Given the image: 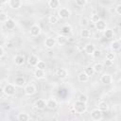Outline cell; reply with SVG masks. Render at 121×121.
Returning <instances> with one entry per match:
<instances>
[{
  "label": "cell",
  "mask_w": 121,
  "mask_h": 121,
  "mask_svg": "<svg viewBox=\"0 0 121 121\" xmlns=\"http://www.w3.org/2000/svg\"><path fill=\"white\" fill-rule=\"evenodd\" d=\"M58 16L60 19H68L71 16V11L68 8H60L58 11Z\"/></svg>",
  "instance_id": "5"
},
{
  "label": "cell",
  "mask_w": 121,
  "mask_h": 121,
  "mask_svg": "<svg viewBox=\"0 0 121 121\" xmlns=\"http://www.w3.org/2000/svg\"><path fill=\"white\" fill-rule=\"evenodd\" d=\"M114 58H115V55H114V53H112V52L107 53V55H106V59H108V60H114Z\"/></svg>",
  "instance_id": "40"
},
{
  "label": "cell",
  "mask_w": 121,
  "mask_h": 121,
  "mask_svg": "<svg viewBox=\"0 0 121 121\" xmlns=\"http://www.w3.org/2000/svg\"><path fill=\"white\" fill-rule=\"evenodd\" d=\"M87 1H88V0H75L76 4H77L78 7H83V6H85V5L87 4Z\"/></svg>",
  "instance_id": "38"
},
{
  "label": "cell",
  "mask_w": 121,
  "mask_h": 121,
  "mask_svg": "<svg viewBox=\"0 0 121 121\" xmlns=\"http://www.w3.org/2000/svg\"><path fill=\"white\" fill-rule=\"evenodd\" d=\"M119 41H120V43H121V36H120V39H119Z\"/></svg>",
  "instance_id": "47"
},
{
  "label": "cell",
  "mask_w": 121,
  "mask_h": 121,
  "mask_svg": "<svg viewBox=\"0 0 121 121\" xmlns=\"http://www.w3.org/2000/svg\"><path fill=\"white\" fill-rule=\"evenodd\" d=\"M95 44L92 43H86L85 46H84V51H85V53L88 54V55H92L93 52L95 51Z\"/></svg>",
  "instance_id": "18"
},
{
  "label": "cell",
  "mask_w": 121,
  "mask_h": 121,
  "mask_svg": "<svg viewBox=\"0 0 121 121\" xmlns=\"http://www.w3.org/2000/svg\"><path fill=\"white\" fill-rule=\"evenodd\" d=\"M42 32V29H41V26L37 24H34L30 26V29H29V33L32 37H37L41 34Z\"/></svg>",
  "instance_id": "7"
},
{
  "label": "cell",
  "mask_w": 121,
  "mask_h": 121,
  "mask_svg": "<svg viewBox=\"0 0 121 121\" xmlns=\"http://www.w3.org/2000/svg\"><path fill=\"white\" fill-rule=\"evenodd\" d=\"M119 83H121V78H120V79H119Z\"/></svg>",
  "instance_id": "46"
},
{
  "label": "cell",
  "mask_w": 121,
  "mask_h": 121,
  "mask_svg": "<svg viewBox=\"0 0 121 121\" xmlns=\"http://www.w3.org/2000/svg\"><path fill=\"white\" fill-rule=\"evenodd\" d=\"M99 19H100V18H99L98 14H93V15L91 16V22H92V23H95V22H97Z\"/></svg>",
  "instance_id": "39"
},
{
  "label": "cell",
  "mask_w": 121,
  "mask_h": 121,
  "mask_svg": "<svg viewBox=\"0 0 121 121\" xmlns=\"http://www.w3.org/2000/svg\"><path fill=\"white\" fill-rule=\"evenodd\" d=\"M0 3H1V5L8 4V3H9V0H0Z\"/></svg>",
  "instance_id": "44"
},
{
  "label": "cell",
  "mask_w": 121,
  "mask_h": 121,
  "mask_svg": "<svg viewBox=\"0 0 121 121\" xmlns=\"http://www.w3.org/2000/svg\"><path fill=\"white\" fill-rule=\"evenodd\" d=\"M120 110H121V106H120Z\"/></svg>",
  "instance_id": "48"
},
{
  "label": "cell",
  "mask_w": 121,
  "mask_h": 121,
  "mask_svg": "<svg viewBox=\"0 0 121 121\" xmlns=\"http://www.w3.org/2000/svg\"><path fill=\"white\" fill-rule=\"evenodd\" d=\"M93 67H94L95 73H96V74H100V73H102L103 70H104V64L101 63V62H96V63H95Z\"/></svg>",
  "instance_id": "23"
},
{
  "label": "cell",
  "mask_w": 121,
  "mask_h": 121,
  "mask_svg": "<svg viewBox=\"0 0 121 121\" xmlns=\"http://www.w3.org/2000/svg\"><path fill=\"white\" fill-rule=\"evenodd\" d=\"M25 57L23 56V55H16L15 57H14V63L16 64V65H18V66H21V65H23L24 63H25Z\"/></svg>",
  "instance_id": "21"
},
{
  "label": "cell",
  "mask_w": 121,
  "mask_h": 121,
  "mask_svg": "<svg viewBox=\"0 0 121 121\" xmlns=\"http://www.w3.org/2000/svg\"><path fill=\"white\" fill-rule=\"evenodd\" d=\"M4 26H5V27H6L7 29L11 30V29L15 28V26H16V22H15L12 18H9V19L4 23Z\"/></svg>",
  "instance_id": "14"
},
{
  "label": "cell",
  "mask_w": 121,
  "mask_h": 121,
  "mask_svg": "<svg viewBox=\"0 0 121 121\" xmlns=\"http://www.w3.org/2000/svg\"><path fill=\"white\" fill-rule=\"evenodd\" d=\"M34 107L38 110H43L45 107H46V100L45 99H43V98H40V99H37L34 103Z\"/></svg>",
  "instance_id": "13"
},
{
  "label": "cell",
  "mask_w": 121,
  "mask_h": 121,
  "mask_svg": "<svg viewBox=\"0 0 121 121\" xmlns=\"http://www.w3.org/2000/svg\"><path fill=\"white\" fill-rule=\"evenodd\" d=\"M78 100L87 103L88 100H89V98H88V95H85V94H80V95H78Z\"/></svg>",
  "instance_id": "34"
},
{
  "label": "cell",
  "mask_w": 121,
  "mask_h": 121,
  "mask_svg": "<svg viewBox=\"0 0 121 121\" xmlns=\"http://www.w3.org/2000/svg\"><path fill=\"white\" fill-rule=\"evenodd\" d=\"M8 5L12 9H19L23 5V1L22 0H9Z\"/></svg>",
  "instance_id": "10"
},
{
  "label": "cell",
  "mask_w": 121,
  "mask_h": 121,
  "mask_svg": "<svg viewBox=\"0 0 121 121\" xmlns=\"http://www.w3.org/2000/svg\"><path fill=\"white\" fill-rule=\"evenodd\" d=\"M118 26H121V22H119V23H118Z\"/></svg>",
  "instance_id": "45"
},
{
  "label": "cell",
  "mask_w": 121,
  "mask_h": 121,
  "mask_svg": "<svg viewBox=\"0 0 121 121\" xmlns=\"http://www.w3.org/2000/svg\"><path fill=\"white\" fill-rule=\"evenodd\" d=\"M8 83V80L7 79H5V78H3L2 80H1V82H0V87H1V90L6 86V84Z\"/></svg>",
  "instance_id": "41"
},
{
  "label": "cell",
  "mask_w": 121,
  "mask_h": 121,
  "mask_svg": "<svg viewBox=\"0 0 121 121\" xmlns=\"http://www.w3.org/2000/svg\"><path fill=\"white\" fill-rule=\"evenodd\" d=\"M95 28L97 30V31H104L106 28H107V23H106V21H104V20H102V19H99L97 22H95Z\"/></svg>",
  "instance_id": "8"
},
{
  "label": "cell",
  "mask_w": 121,
  "mask_h": 121,
  "mask_svg": "<svg viewBox=\"0 0 121 121\" xmlns=\"http://www.w3.org/2000/svg\"><path fill=\"white\" fill-rule=\"evenodd\" d=\"M97 108H98L99 110H101L102 112H106V111H108L109 106H108V103H107V102H105V101H100V102H98V104H97Z\"/></svg>",
  "instance_id": "29"
},
{
  "label": "cell",
  "mask_w": 121,
  "mask_h": 121,
  "mask_svg": "<svg viewBox=\"0 0 121 121\" xmlns=\"http://www.w3.org/2000/svg\"><path fill=\"white\" fill-rule=\"evenodd\" d=\"M111 49L115 52V51H119L121 49V43L119 40H113L112 43H111Z\"/></svg>",
  "instance_id": "16"
},
{
  "label": "cell",
  "mask_w": 121,
  "mask_h": 121,
  "mask_svg": "<svg viewBox=\"0 0 121 121\" xmlns=\"http://www.w3.org/2000/svg\"><path fill=\"white\" fill-rule=\"evenodd\" d=\"M103 35H104V37H105L106 39H112V38H113L114 33H113L112 29H111V28H106V29L103 31Z\"/></svg>",
  "instance_id": "28"
},
{
  "label": "cell",
  "mask_w": 121,
  "mask_h": 121,
  "mask_svg": "<svg viewBox=\"0 0 121 121\" xmlns=\"http://www.w3.org/2000/svg\"><path fill=\"white\" fill-rule=\"evenodd\" d=\"M4 55H5V48H4V45H0V57L2 58Z\"/></svg>",
  "instance_id": "43"
},
{
  "label": "cell",
  "mask_w": 121,
  "mask_h": 121,
  "mask_svg": "<svg viewBox=\"0 0 121 121\" xmlns=\"http://www.w3.org/2000/svg\"><path fill=\"white\" fill-rule=\"evenodd\" d=\"M100 81H101V83H103V84L109 85V84L112 83L113 78H112V76L111 74L105 73V74H103V75L100 77Z\"/></svg>",
  "instance_id": "9"
},
{
  "label": "cell",
  "mask_w": 121,
  "mask_h": 121,
  "mask_svg": "<svg viewBox=\"0 0 121 121\" xmlns=\"http://www.w3.org/2000/svg\"><path fill=\"white\" fill-rule=\"evenodd\" d=\"M48 21L51 25H56L59 22V16L57 15H50L48 18Z\"/></svg>",
  "instance_id": "31"
},
{
  "label": "cell",
  "mask_w": 121,
  "mask_h": 121,
  "mask_svg": "<svg viewBox=\"0 0 121 121\" xmlns=\"http://www.w3.org/2000/svg\"><path fill=\"white\" fill-rule=\"evenodd\" d=\"M56 43H57V41H56V39L53 38V37H46L45 40H44V42H43L44 46H45L46 48H48V49L54 48L55 45H56Z\"/></svg>",
  "instance_id": "6"
},
{
  "label": "cell",
  "mask_w": 121,
  "mask_h": 121,
  "mask_svg": "<svg viewBox=\"0 0 121 121\" xmlns=\"http://www.w3.org/2000/svg\"><path fill=\"white\" fill-rule=\"evenodd\" d=\"M89 76L83 71V72H80L79 74H78V81L79 82H81V83H85V82H87L88 80H89Z\"/></svg>",
  "instance_id": "20"
},
{
  "label": "cell",
  "mask_w": 121,
  "mask_h": 121,
  "mask_svg": "<svg viewBox=\"0 0 121 121\" xmlns=\"http://www.w3.org/2000/svg\"><path fill=\"white\" fill-rule=\"evenodd\" d=\"M36 68L42 69V70H45V68H46V63H45V61H43V60H39V62H38L37 65H36Z\"/></svg>",
  "instance_id": "33"
},
{
  "label": "cell",
  "mask_w": 121,
  "mask_h": 121,
  "mask_svg": "<svg viewBox=\"0 0 121 121\" xmlns=\"http://www.w3.org/2000/svg\"><path fill=\"white\" fill-rule=\"evenodd\" d=\"M71 31H72V27H71L70 25H64L60 28V32L63 35H68V34L71 33Z\"/></svg>",
  "instance_id": "26"
},
{
  "label": "cell",
  "mask_w": 121,
  "mask_h": 121,
  "mask_svg": "<svg viewBox=\"0 0 121 121\" xmlns=\"http://www.w3.org/2000/svg\"><path fill=\"white\" fill-rule=\"evenodd\" d=\"M84 72L89 76V77H92L94 74H95V70H94V67L93 66H88L84 69Z\"/></svg>",
  "instance_id": "32"
},
{
  "label": "cell",
  "mask_w": 121,
  "mask_h": 121,
  "mask_svg": "<svg viewBox=\"0 0 121 121\" xmlns=\"http://www.w3.org/2000/svg\"><path fill=\"white\" fill-rule=\"evenodd\" d=\"M58 106V102L55 98H49L46 100V108L49 110H55Z\"/></svg>",
  "instance_id": "15"
},
{
  "label": "cell",
  "mask_w": 121,
  "mask_h": 121,
  "mask_svg": "<svg viewBox=\"0 0 121 121\" xmlns=\"http://www.w3.org/2000/svg\"><path fill=\"white\" fill-rule=\"evenodd\" d=\"M115 11L118 15H121V4H118L115 8Z\"/></svg>",
  "instance_id": "42"
},
{
  "label": "cell",
  "mask_w": 121,
  "mask_h": 121,
  "mask_svg": "<svg viewBox=\"0 0 121 121\" xmlns=\"http://www.w3.org/2000/svg\"><path fill=\"white\" fill-rule=\"evenodd\" d=\"M79 35H80V38H82V39H89L91 36V32L87 28H82L79 32Z\"/></svg>",
  "instance_id": "27"
},
{
  "label": "cell",
  "mask_w": 121,
  "mask_h": 121,
  "mask_svg": "<svg viewBox=\"0 0 121 121\" xmlns=\"http://www.w3.org/2000/svg\"><path fill=\"white\" fill-rule=\"evenodd\" d=\"M2 93L4 95H6L7 96H13L15 95V92H16V85L13 83H7L6 86L1 90Z\"/></svg>",
  "instance_id": "1"
},
{
  "label": "cell",
  "mask_w": 121,
  "mask_h": 121,
  "mask_svg": "<svg viewBox=\"0 0 121 121\" xmlns=\"http://www.w3.org/2000/svg\"><path fill=\"white\" fill-rule=\"evenodd\" d=\"M34 77H35L37 79H42V78H43L45 77V72H44V70L36 68V70L34 71Z\"/></svg>",
  "instance_id": "22"
},
{
  "label": "cell",
  "mask_w": 121,
  "mask_h": 121,
  "mask_svg": "<svg viewBox=\"0 0 121 121\" xmlns=\"http://www.w3.org/2000/svg\"><path fill=\"white\" fill-rule=\"evenodd\" d=\"M60 0H48V7L52 9H56L60 7Z\"/></svg>",
  "instance_id": "25"
},
{
  "label": "cell",
  "mask_w": 121,
  "mask_h": 121,
  "mask_svg": "<svg viewBox=\"0 0 121 121\" xmlns=\"http://www.w3.org/2000/svg\"><path fill=\"white\" fill-rule=\"evenodd\" d=\"M73 109L74 111L77 112V113H84L86 111H87V105L85 102H82V101H79V100H77L74 105H73Z\"/></svg>",
  "instance_id": "2"
},
{
  "label": "cell",
  "mask_w": 121,
  "mask_h": 121,
  "mask_svg": "<svg viewBox=\"0 0 121 121\" xmlns=\"http://www.w3.org/2000/svg\"><path fill=\"white\" fill-rule=\"evenodd\" d=\"M39 60H39L38 56H36V55H30L27 59V62L30 66H36L37 63L39 62Z\"/></svg>",
  "instance_id": "19"
},
{
  "label": "cell",
  "mask_w": 121,
  "mask_h": 121,
  "mask_svg": "<svg viewBox=\"0 0 121 121\" xmlns=\"http://www.w3.org/2000/svg\"><path fill=\"white\" fill-rule=\"evenodd\" d=\"M14 84L16 85V87H20V88L25 87L26 86V79H25V78L23 76L16 77L15 79H14Z\"/></svg>",
  "instance_id": "12"
},
{
  "label": "cell",
  "mask_w": 121,
  "mask_h": 121,
  "mask_svg": "<svg viewBox=\"0 0 121 121\" xmlns=\"http://www.w3.org/2000/svg\"><path fill=\"white\" fill-rule=\"evenodd\" d=\"M101 54H102L101 50H99V49H95V51H94L93 54H92V57H93L94 59H98V58L101 56Z\"/></svg>",
  "instance_id": "36"
},
{
  "label": "cell",
  "mask_w": 121,
  "mask_h": 121,
  "mask_svg": "<svg viewBox=\"0 0 121 121\" xmlns=\"http://www.w3.org/2000/svg\"><path fill=\"white\" fill-rule=\"evenodd\" d=\"M90 23V20L87 17H81L79 19V26L82 27H86Z\"/></svg>",
  "instance_id": "30"
},
{
  "label": "cell",
  "mask_w": 121,
  "mask_h": 121,
  "mask_svg": "<svg viewBox=\"0 0 121 121\" xmlns=\"http://www.w3.org/2000/svg\"><path fill=\"white\" fill-rule=\"evenodd\" d=\"M24 91H25V94H26V95L31 96V95H33L36 94V92H37V88H36V86H35L34 84L29 83V84H26V85L25 86Z\"/></svg>",
  "instance_id": "4"
},
{
  "label": "cell",
  "mask_w": 121,
  "mask_h": 121,
  "mask_svg": "<svg viewBox=\"0 0 121 121\" xmlns=\"http://www.w3.org/2000/svg\"><path fill=\"white\" fill-rule=\"evenodd\" d=\"M56 76L59 78H60V79H64V78H67V76H68V72H67V70L65 69V68H58L57 70H56Z\"/></svg>",
  "instance_id": "11"
},
{
  "label": "cell",
  "mask_w": 121,
  "mask_h": 121,
  "mask_svg": "<svg viewBox=\"0 0 121 121\" xmlns=\"http://www.w3.org/2000/svg\"><path fill=\"white\" fill-rule=\"evenodd\" d=\"M91 118L94 121H100L103 119V112L101 110L97 109H94L91 112Z\"/></svg>",
  "instance_id": "3"
},
{
  "label": "cell",
  "mask_w": 121,
  "mask_h": 121,
  "mask_svg": "<svg viewBox=\"0 0 121 121\" xmlns=\"http://www.w3.org/2000/svg\"><path fill=\"white\" fill-rule=\"evenodd\" d=\"M56 41H57V43H58V44H60V45H64V44L67 43L68 38L66 37V35L60 34V35H59V36L56 38Z\"/></svg>",
  "instance_id": "17"
},
{
  "label": "cell",
  "mask_w": 121,
  "mask_h": 121,
  "mask_svg": "<svg viewBox=\"0 0 121 121\" xmlns=\"http://www.w3.org/2000/svg\"><path fill=\"white\" fill-rule=\"evenodd\" d=\"M29 119H30L29 114L25 112H22L18 113V115H17V120H19V121H28Z\"/></svg>",
  "instance_id": "24"
},
{
  "label": "cell",
  "mask_w": 121,
  "mask_h": 121,
  "mask_svg": "<svg viewBox=\"0 0 121 121\" xmlns=\"http://www.w3.org/2000/svg\"><path fill=\"white\" fill-rule=\"evenodd\" d=\"M8 19H9V17H8L7 13H6V12H4V11H1V12H0V21L4 24Z\"/></svg>",
  "instance_id": "35"
},
{
  "label": "cell",
  "mask_w": 121,
  "mask_h": 121,
  "mask_svg": "<svg viewBox=\"0 0 121 121\" xmlns=\"http://www.w3.org/2000/svg\"><path fill=\"white\" fill-rule=\"evenodd\" d=\"M103 64H104V66H106V67H111V66H112V64H113V60H111L105 59V60H104Z\"/></svg>",
  "instance_id": "37"
}]
</instances>
